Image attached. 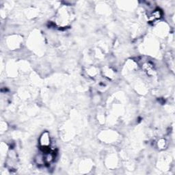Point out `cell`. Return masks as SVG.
<instances>
[{
  "instance_id": "6da1fadb",
  "label": "cell",
  "mask_w": 175,
  "mask_h": 175,
  "mask_svg": "<svg viewBox=\"0 0 175 175\" xmlns=\"http://www.w3.org/2000/svg\"><path fill=\"white\" fill-rule=\"evenodd\" d=\"M40 143H41V145L42 148L49 150V147L50 145V137L47 132L42 133V135L41 136V138H40Z\"/></svg>"
},
{
  "instance_id": "3957f363",
  "label": "cell",
  "mask_w": 175,
  "mask_h": 175,
  "mask_svg": "<svg viewBox=\"0 0 175 175\" xmlns=\"http://www.w3.org/2000/svg\"><path fill=\"white\" fill-rule=\"evenodd\" d=\"M157 144H158V147L161 148H163L166 146V141L165 140H160L157 143Z\"/></svg>"
},
{
  "instance_id": "7a4b0ae2",
  "label": "cell",
  "mask_w": 175,
  "mask_h": 175,
  "mask_svg": "<svg viewBox=\"0 0 175 175\" xmlns=\"http://www.w3.org/2000/svg\"><path fill=\"white\" fill-rule=\"evenodd\" d=\"M162 16V12L159 9H157L155 10H154L153 13H151V15L149 16V20L151 22H155L157 20H159Z\"/></svg>"
}]
</instances>
